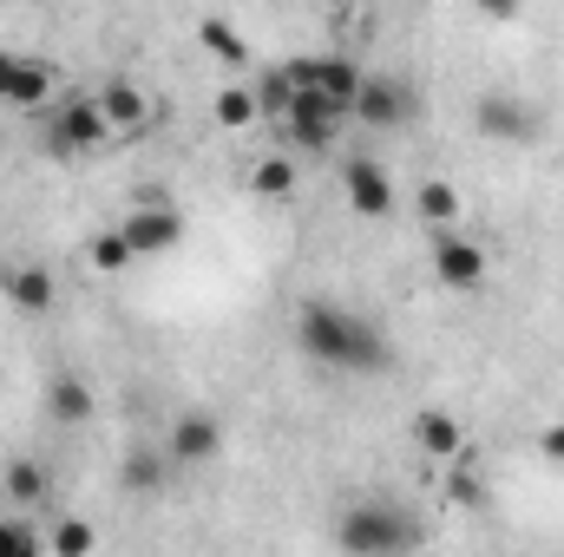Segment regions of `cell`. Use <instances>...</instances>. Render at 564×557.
I'll list each match as a JSON object with an SVG mask.
<instances>
[{"label":"cell","mask_w":564,"mask_h":557,"mask_svg":"<svg viewBox=\"0 0 564 557\" xmlns=\"http://www.w3.org/2000/svg\"><path fill=\"white\" fill-rule=\"evenodd\" d=\"M46 407H53V419H66V426H79V419H93V387L79 381V374H59L53 387H46Z\"/></svg>","instance_id":"cell-18"},{"label":"cell","mask_w":564,"mask_h":557,"mask_svg":"<svg viewBox=\"0 0 564 557\" xmlns=\"http://www.w3.org/2000/svg\"><path fill=\"white\" fill-rule=\"evenodd\" d=\"M210 119H217L224 132H250V125H263V106H257V86H224V92L210 99Z\"/></svg>","instance_id":"cell-16"},{"label":"cell","mask_w":564,"mask_h":557,"mask_svg":"<svg viewBox=\"0 0 564 557\" xmlns=\"http://www.w3.org/2000/svg\"><path fill=\"white\" fill-rule=\"evenodd\" d=\"M119 237L132 243V256H171V250L184 243V210H171V204H158V197H139V204L126 210Z\"/></svg>","instance_id":"cell-6"},{"label":"cell","mask_w":564,"mask_h":557,"mask_svg":"<svg viewBox=\"0 0 564 557\" xmlns=\"http://www.w3.org/2000/svg\"><path fill=\"white\" fill-rule=\"evenodd\" d=\"M46 538L26 525V518H0V557H40Z\"/></svg>","instance_id":"cell-25"},{"label":"cell","mask_w":564,"mask_h":557,"mask_svg":"<svg viewBox=\"0 0 564 557\" xmlns=\"http://www.w3.org/2000/svg\"><path fill=\"white\" fill-rule=\"evenodd\" d=\"M341 190H348L355 217H394V177H388L381 157H348L341 164Z\"/></svg>","instance_id":"cell-10"},{"label":"cell","mask_w":564,"mask_h":557,"mask_svg":"<svg viewBox=\"0 0 564 557\" xmlns=\"http://www.w3.org/2000/svg\"><path fill=\"white\" fill-rule=\"evenodd\" d=\"M250 190L257 197H270V204H282V197H295V164L282 157V151H270L257 171H250Z\"/></svg>","instance_id":"cell-20"},{"label":"cell","mask_w":564,"mask_h":557,"mask_svg":"<svg viewBox=\"0 0 564 557\" xmlns=\"http://www.w3.org/2000/svg\"><path fill=\"white\" fill-rule=\"evenodd\" d=\"M7 499L13 505H40L46 499V466L40 459H13L7 466Z\"/></svg>","instance_id":"cell-23"},{"label":"cell","mask_w":564,"mask_h":557,"mask_svg":"<svg viewBox=\"0 0 564 557\" xmlns=\"http://www.w3.org/2000/svg\"><path fill=\"white\" fill-rule=\"evenodd\" d=\"M20 7H53V0H20Z\"/></svg>","instance_id":"cell-29"},{"label":"cell","mask_w":564,"mask_h":557,"mask_svg":"<svg viewBox=\"0 0 564 557\" xmlns=\"http://www.w3.org/2000/svg\"><path fill=\"white\" fill-rule=\"evenodd\" d=\"M519 7H525V0H479L486 20H519Z\"/></svg>","instance_id":"cell-28"},{"label":"cell","mask_w":564,"mask_h":557,"mask_svg":"<svg viewBox=\"0 0 564 557\" xmlns=\"http://www.w3.org/2000/svg\"><path fill=\"white\" fill-rule=\"evenodd\" d=\"M197 46H204L210 59H224V66H243V59H250L243 33H237L230 20H217V13H210V20H197Z\"/></svg>","instance_id":"cell-19"},{"label":"cell","mask_w":564,"mask_h":557,"mask_svg":"<svg viewBox=\"0 0 564 557\" xmlns=\"http://www.w3.org/2000/svg\"><path fill=\"white\" fill-rule=\"evenodd\" d=\"M421 217L433 223V230H446V223H459V190L446 184V177H433V184H421Z\"/></svg>","instance_id":"cell-22"},{"label":"cell","mask_w":564,"mask_h":557,"mask_svg":"<svg viewBox=\"0 0 564 557\" xmlns=\"http://www.w3.org/2000/svg\"><path fill=\"white\" fill-rule=\"evenodd\" d=\"M164 452H171V466H210L224 452V426L210 414H177L164 433Z\"/></svg>","instance_id":"cell-12"},{"label":"cell","mask_w":564,"mask_h":557,"mask_svg":"<svg viewBox=\"0 0 564 557\" xmlns=\"http://www.w3.org/2000/svg\"><path fill=\"white\" fill-rule=\"evenodd\" d=\"M355 125H368V132H401L408 119H414V92H408V79H388V73H368L361 79V92H355V112H348Z\"/></svg>","instance_id":"cell-7"},{"label":"cell","mask_w":564,"mask_h":557,"mask_svg":"<svg viewBox=\"0 0 564 557\" xmlns=\"http://www.w3.org/2000/svg\"><path fill=\"white\" fill-rule=\"evenodd\" d=\"M426 532L401 512V505H348L341 518H335V545L348 557H394V551H414Z\"/></svg>","instance_id":"cell-2"},{"label":"cell","mask_w":564,"mask_h":557,"mask_svg":"<svg viewBox=\"0 0 564 557\" xmlns=\"http://www.w3.org/2000/svg\"><path fill=\"white\" fill-rule=\"evenodd\" d=\"M414 446H421L426 459H440V466L466 459V433H459V419L440 414V407H426V414L414 419Z\"/></svg>","instance_id":"cell-14"},{"label":"cell","mask_w":564,"mask_h":557,"mask_svg":"<svg viewBox=\"0 0 564 557\" xmlns=\"http://www.w3.org/2000/svg\"><path fill=\"white\" fill-rule=\"evenodd\" d=\"M164 472H171V452L139 446V452H126V466H119V485H126L132 499H151V492L164 485Z\"/></svg>","instance_id":"cell-15"},{"label":"cell","mask_w":564,"mask_h":557,"mask_svg":"<svg viewBox=\"0 0 564 557\" xmlns=\"http://www.w3.org/2000/svg\"><path fill=\"white\" fill-rule=\"evenodd\" d=\"M86 256H93V270H99V276H119L126 263H139V256H132V243H126L119 230H99V237L86 243Z\"/></svg>","instance_id":"cell-24"},{"label":"cell","mask_w":564,"mask_h":557,"mask_svg":"<svg viewBox=\"0 0 564 557\" xmlns=\"http://www.w3.org/2000/svg\"><path fill=\"white\" fill-rule=\"evenodd\" d=\"M539 452H545L552 466H564V419H558V426H545V433H539Z\"/></svg>","instance_id":"cell-27"},{"label":"cell","mask_w":564,"mask_h":557,"mask_svg":"<svg viewBox=\"0 0 564 557\" xmlns=\"http://www.w3.org/2000/svg\"><path fill=\"white\" fill-rule=\"evenodd\" d=\"M93 545H99V538H93V525H79V518L53 525V538H46V551H59V557H86Z\"/></svg>","instance_id":"cell-26"},{"label":"cell","mask_w":564,"mask_h":557,"mask_svg":"<svg viewBox=\"0 0 564 557\" xmlns=\"http://www.w3.org/2000/svg\"><path fill=\"white\" fill-rule=\"evenodd\" d=\"M46 92H53V66H46V59L0 53V106H20V112H33V106H46Z\"/></svg>","instance_id":"cell-13"},{"label":"cell","mask_w":564,"mask_h":557,"mask_svg":"<svg viewBox=\"0 0 564 557\" xmlns=\"http://www.w3.org/2000/svg\"><path fill=\"white\" fill-rule=\"evenodd\" d=\"M93 99H99L112 139H139V132H151V119H158V106H151V92H144L139 79H106Z\"/></svg>","instance_id":"cell-11"},{"label":"cell","mask_w":564,"mask_h":557,"mask_svg":"<svg viewBox=\"0 0 564 557\" xmlns=\"http://www.w3.org/2000/svg\"><path fill=\"white\" fill-rule=\"evenodd\" d=\"M426 256H433V282H440V288H453V295H473L479 282L492 276L486 243H473V237H466V230H453V223H446V230H433V250H426Z\"/></svg>","instance_id":"cell-4"},{"label":"cell","mask_w":564,"mask_h":557,"mask_svg":"<svg viewBox=\"0 0 564 557\" xmlns=\"http://www.w3.org/2000/svg\"><path fill=\"white\" fill-rule=\"evenodd\" d=\"M257 106H263V125H282V119H289V106H295V79H289L282 66L257 79Z\"/></svg>","instance_id":"cell-21"},{"label":"cell","mask_w":564,"mask_h":557,"mask_svg":"<svg viewBox=\"0 0 564 557\" xmlns=\"http://www.w3.org/2000/svg\"><path fill=\"white\" fill-rule=\"evenodd\" d=\"M112 144V125L99 112V99H66L53 119H46V151L53 157H93Z\"/></svg>","instance_id":"cell-5"},{"label":"cell","mask_w":564,"mask_h":557,"mask_svg":"<svg viewBox=\"0 0 564 557\" xmlns=\"http://www.w3.org/2000/svg\"><path fill=\"white\" fill-rule=\"evenodd\" d=\"M473 119H479L486 139H499V144H539L545 139V112L525 106V99H512V92H486L473 106Z\"/></svg>","instance_id":"cell-8"},{"label":"cell","mask_w":564,"mask_h":557,"mask_svg":"<svg viewBox=\"0 0 564 557\" xmlns=\"http://www.w3.org/2000/svg\"><path fill=\"white\" fill-rule=\"evenodd\" d=\"M341 125H348V106H335V99L315 92V86H295V106H289V119H282L276 132H282V144H295V151H328V144L341 139Z\"/></svg>","instance_id":"cell-3"},{"label":"cell","mask_w":564,"mask_h":557,"mask_svg":"<svg viewBox=\"0 0 564 557\" xmlns=\"http://www.w3.org/2000/svg\"><path fill=\"white\" fill-rule=\"evenodd\" d=\"M53 295H59V288H53V276H46V270H33V263L7 276V302H13L20 315H46V308H53Z\"/></svg>","instance_id":"cell-17"},{"label":"cell","mask_w":564,"mask_h":557,"mask_svg":"<svg viewBox=\"0 0 564 557\" xmlns=\"http://www.w3.org/2000/svg\"><path fill=\"white\" fill-rule=\"evenodd\" d=\"M295 348L315 361V368H341V374H381L394 361L388 335L375 321H361L355 308L341 302H302L295 315Z\"/></svg>","instance_id":"cell-1"},{"label":"cell","mask_w":564,"mask_h":557,"mask_svg":"<svg viewBox=\"0 0 564 557\" xmlns=\"http://www.w3.org/2000/svg\"><path fill=\"white\" fill-rule=\"evenodd\" d=\"M282 73H289L295 86H315V92H328V99H335V106H348V112H355V92H361V79H368V73H361V66H355L348 53H315V59H289Z\"/></svg>","instance_id":"cell-9"}]
</instances>
